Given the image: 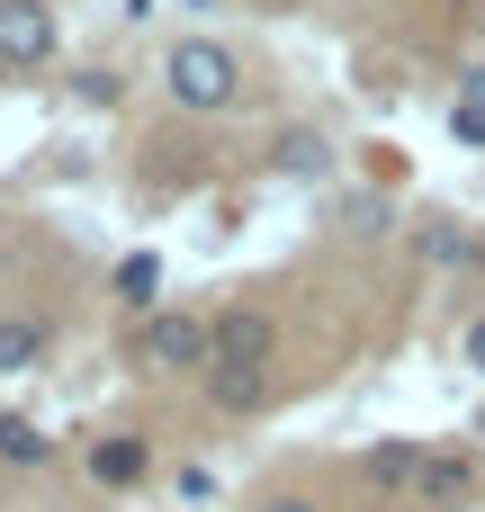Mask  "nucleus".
I'll return each instance as SVG.
<instances>
[{"label":"nucleus","mask_w":485,"mask_h":512,"mask_svg":"<svg viewBox=\"0 0 485 512\" xmlns=\"http://www.w3.org/2000/svg\"><path fill=\"white\" fill-rule=\"evenodd\" d=\"M54 45H63V27L45 0H0V72H45Z\"/></svg>","instance_id":"obj_4"},{"label":"nucleus","mask_w":485,"mask_h":512,"mask_svg":"<svg viewBox=\"0 0 485 512\" xmlns=\"http://www.w3.org/2000/svg\"><path fill=\"white\" fill-rule=\"evenodd\" d=\"M342 225H351V234H387L396 216H387V198H351V207H342Z\"/></svg>","instance_id":"obj_13"},{"label":"nucleus","mask_w":485,"mask_h":512,"mask_svg":"<svg viewBox=\"0 0 485 512\" xmlns=\"http://www.w3.org/2000/svg\"><path fill=\"white\" fill-rule=\"evenodd\" d=\"M45 459H54V441L27 414H0V468H45Z\"/></svg>","instance_id":"obj_11"},{"label":"nucleus","mask_w":485,"mask_h":512,"mask_svg":"<svg viewBox=\"0 0 485 512\" xmlns=\"http://www.w3.org/2000/svg\"><path fill=\"white\" fill-rule=\"evenodd\" d=\"M450 135L459 144H485V99H450Z\"/></svg>","instance_id":"obj_14"},{"label":"nucleus","mask_w":485,"mask_h":512,"mask_svg":"<svg viewBox=\"0 0 485 512\" xmlns=\"http://www.w3.org/2000/svg\"><path fill=\"white\" fill-rule=\"evenodd\" d=\"M414 504H423V512H468V504H477V459H468V450H432Z\"/></svg>","instance_id":"obj_5"},{"label":"nucleus","mask_w":485,"mask_h":512,"mask_svg":"<svg viewBox=\"0 0 485 512\" xmlns=\"http://www.w3.org/2000/svg\"><path fill=\"white\" fill-rule=\"evenodd\" d=\"M270 342H279V324H270L261 306H234V315H216V369H207V396H216L225 414L261 405V369H270Z\"/></svg>","instance_id":"obj_1"},{"label":"nucleus","mask_w":485,"mask_h":512,"mask_svg":"<svg viewBox=\"0 0 485 512\" xmlns=\"http://www.w3.org/2000/svg\"><path fill=\"white\" fill-rule=\"evenodd\" d=\"M459 369H477V378H485V315L459 333Z\"/></svg>","instance_id":"obj_15"},{"label":"nucleus","mask_w":485,"mask_h":512,"mask_svg":"<svg viewBox=\"0 0 485 512\" xmlns=\"http://www.w3.org/2000/svg\"><path fill=\"white\" fill-rule=\"evenodd\" d=\"M423 261H432V270H477L485 252H477L468 225H423Z\"/></svg>","instance_id":"obj_12"},{"label":"nucleus","mask_w":485,"mask_h":512,"mask_svg":"<svg viewBox=\"0 0 485 512\" xmlns=\"http://www.w3.org/2000/svg\"><path fill=\"white\" fill-rule=\"evenodd\" d=\"M270 162H279V171H288V180H324V171H333V144H324V135H315V126H288V135H279V153H270Z\"/></svg>","instance_id":"obj_10"},{"label":"nucleus","mask_w":485,"mask_h":512,"mask_svg":"<svg viewBox=\"0 0 485 512\" xmlns=\"http://www.w3.org/2000/svg\"><path fill=\"white\" fill-rule=\"evenodd\" d=\"M144 468H153L144 432H108V441H90V477H99V486H135Z\"/></svg>","instance_id":"obj_8"},{"label":"nucleus","mask_w":485,"mask_h":512,"mask_svg":"<svg viewBox=\"0 0 485 512\" xmlns=\"http://www.w3.org/2000/svg\"><path fill=\"white\" fill-rule=\"evenodd\" d=\"M108 288H117V306H135V315H162V261H153V252H126Z\"/></svg>","instance_id":"obj_9"},{"label":"nucleus","mask_w":485,"mask_h":512,"mask_svg":"<svg viewBox=\"0 0 485 512\" xmlns=\"http://www.w3.org/2000/svg\"><path fill=\"white\" fill-rule=\"evenodd\" d=\"M45 360H54V324L45 315H0V378L45 369Z\"/></svg>","instance_id":"obj_6"},{"label":"nucleus","mask_w":485,"mask_h":512,"mask_svg":"<svg viewBox=\"0 0 485 512\" xmlns=\"http://www.w3.org/2000/svg\"><path fill=\"white\" fill-rule=\"evenodd\" d=\"M162 90H171V108L216 117V108H234L243 63H234V45H216V36H180V45H171V63H162Z\"/></svg>","instance_id":"obj_2"},{"label":"nucleus","mask_w":485,"mask_h":512,"mask_svg":"<svg viewBox=\"0 0 485 512\" xmlns=\"http://www.w3.org/2000/svg\"><path fill=\"white\" fill-rule=\"evenodd\" d=\"M252 512H315L306 495H270V504H252Z\"/></svg>","instance_id":"obj_16"},{"label":"nucleus","mask_w":485,"mask_h":512,"mask_svg":"<svg viewBox=\"0 0 485 512\" xmlns=\"http://www.w3.org/2000/svg\"><path fill=\"white\" fill-rule=\"evenodd\" d=\"M144 369H171V378H198V369H216V315H198V306H162L153 324H144Z\"/></svg>","instance_id":"obj_3"},{"label":"nucleus","mask_w":485,"mask_h":512,"mask_svg":"<svg viewBox=\"0 0 485 512\" xmlns=\"http://www.w3.org/2000/svg\"><path fill=\"white\" fill-rule=\"evenodd\" d=\"M423 459H432V441H378L369 450V486L378 495H414L423 486Z\"/></svg>","instance_id":"obj_7"}]
</instances>
